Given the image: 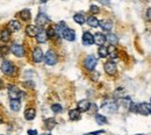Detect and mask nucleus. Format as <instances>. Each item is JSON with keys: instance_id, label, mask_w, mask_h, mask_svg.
Wrapping results in <instances>:
<instances>
[{"instance_id": "26", "label": "nucleus", "mask_w": 151, "mask_h": 135, "mask_svg": "<svg viewBox=\"0 0 151 135\" xmlns=\"http://www.w3.org/2000/svg\"><path fill=\"white\" fill-rule=\"evenodd\" d=\"M106 40H108L111 42V44L114 46V44H116L118 43V36L116 35H114V34H107V36H106Z\"/></svg>"}, {"instance_id": "14", "label": "nucleus", "mask_w": 151, "mask_h": 135, "mask_svg": "<svg viewBox=\"0 0 151 135\" xmlns=\"http://www.w3.org/2000/svg\"><path fill=\"white\" fill-rule=\"evenodd\" d=\"M39 33V28L36 27V26H34V25H29V26H27L26 28V34L28 36H30V37H33V36H36Z\"/></svg>"}, {"instance_id": "22", "label": "nucleus", "mask_w": 151, "mask_h": 135, "mask_svg": "<svg viewBox=\"0 0 151 135\" xmlns=\"http://www.w3.org/2000/svg\"><path fill=\"white\" fill-rule=\"evenodd\" d=\"M69 116L71 120H79L80 119V112L78 109H71L69 112Z\"/></svg>"}, {"instance_id": "12", "label": "nucleus", "mask_w": 151, "mask_h": 135, "mask_svg": "<svg viewBox=\"0 0 151 135\" xmlns=\"http://www.w3.org/2000/svg\"><path fill=\"white\" fill-rule=\"evenodd\" d=\"M99 26L102 28L104 30H106V32H109V30L112 29V27H113V22L111 20L104 19V20L99 21Z\"/></svg>"}, {"instance_id": "38", "label": "nucleus", "mask_w": 151, "mask_h": 135, "mask_svg": "<svg viewBox=\"0 0 151 135\" xmlns=\"http://www.w3.org/2000/svg\"><path fill=\"white\" fill-rule=\"evenodd\" d=\"M2 122H4V119H2V116L0 115V123H2Z\"/></svg>"}, {"instance_id": "11", "label": "nucleus", "mask_w": 151, "mask_h": 135, "mask_svg": "<svg viewBox=\"0 0 151 135\" xmlns=\"http://www.w3.org/2000/svg\"><path fill=\"white\" fill-rule=\"evenodd\" d=\"M91 108V102L88 100H80L78 102V109L79 112H86Z\"/></svg>"}, {"instance_id": "23", "label": "nucleus", "mask_w": 151, "mask_h": 135, "mask_svg": "<svg viewBox=\"0 0 151 135\" xmlns=\"http://www.w3.org/2000/svg\"><path fill=\"white\" fill-rule=\"evenodd\" d=\"M20 16L23 19V21H29L30 20V11L29 9H23V11H21V13H20Z\"/></svg>"}, {"instance_id": "19", "label": "nucleus", "mask_w": 151, "mask_h": 135, "mask_svg": "<svg viewBox=\"0 0 151 135\" xmlns=\"http://www.w3.org/2000/svg\"><path fill=\"white\" fill-rule=\"evenodd\" d=\"M107 53H108V55L111 56V58H113V60L118 58V50H116V48L114 47V46H112V44L107 48Z\"/></svg>"}, {"instance_id": "25", "label": "nucleus", "mask_w": 151, "mask_h": 135, "mask_svg": "<svg viewBox=\"0 0 151 135\" xmlns=\"http://www.w3.org/2000/svg\"><path fill=\"white\" fill-rule=\"evenodd\" d=\"M73 20L76 21L77 23H79V25H83V23L86 21L85 18H84V15H83V14H80V13L74 14V16H73Z\"/></svg>"}, {"instance_id": "35", "label": "nucleus", "mask_w": 151, "mask_h": 135, "mask_svg": "<svg viewBox=\"0 0 151 135\" xmlns=\"http://www.w3.org/2000/svg\"><path fill=\"white\" fill-rule=\"evenodd\" d=\"M146 18H148L149 21H151V8H149V9L146 11Z\"/></svg>"}, {"instance_id": "18", "label": "nucleus", "mask_w": 151, "mask_h": 135, "mask_svg": "<svg viewBox=\"0 0 151 135\" xmlns=\"http://www.w3.org/2000/svg\"><path fill=\"white\" fill-rule=\"evenodd\" d=\"M9 107L13 111V112H19L20 108H21V101L19 99H13V100H11L9 102Z\"/></svg>"}, {"instance_id": "3", "label": "nucleus", "mask_w": 151, "mask_h": 135, "mask_svg": "<svg viewBox=\"0 0 151 135\" xmlns=\"http://www.w3.org/2000/svg\"><path fill=\"white\" fill-rule=\"evenodd\" d=\"M102 109H105L107 112H109V113H114V112H116L118 111V102L115 100H106L104 104H102Z\"/></svg>"}, {"instance_id": "31", "label": "nucleus", "mask_w": 151, "mask_h": 135, "mask_svg": "<svg viewBox=\"0 0 151 135\" xmlns=\"http://www.w3.org/2000/svg\"><path fill=\"white\" fill-rule=\"evenodd\" d=\"M98 53H99V55H100V57H107V55H108V53H107V48L104 47V46H101V47L99 48Z\"/></svg>"}, {"instance_id": "32", "label": "nucleus", "mask_w": 151, "mask_h": 135, "mask_svg": "<svg viewBox=\"0 0 151 135\" xmlns=\"http://www.w3.org/2000/svg\"><path fill=\"white\" fill-rule=\"evenodd\" d=\"M51 109H53L55 113H59V112L62 111V106H60L59 104H53V105H51Z\"/></svg>"}, {"instance_id": "36", "label": "nucleus", "mask_w": 151, "mask_h": 135, "mask_svg": "<svg viewBox=\"0 0 151 135\" xmlns=\"http://www.w3.org/2000/svg\"><path fill=\"white\" fill-rule=\"evenodd\" d=\"M28 135H37V132L35 129H29L28 130Z\"/></svg>"}, {"instance_id": "28", "label": "nucleus", "mask_w": 151, "mask_h": 135, "mask_svg": "<svg viewBox=\"0 0 151 135\" xmlns=\"http://www.w3.org/2000/svg\"><path fill=\"white\" fill-rule=\"evenodd\" d=\"M95 121L98 122L99 125H105V123H107V119H106V116H104V115L97 114L95 115Z\"/></svg>"}, {"instance_id": "17", "label": "nucleus", "mask_w": 151, "mask_h": 135, "mask_svg": "<svg viewBox=\"0 0 151 135\" xmlns=\"http://www.w3.org/2000/svg\"><path fill=\"white\" fill-rule=\"evenodd\" d=\"M49 21V18L46 16L44 13H39V15L36 16V23L39 25V26H43L46 25V22Z\"/></svg>"}, {"instance_id": "21", "label": "nucleus", "mask_w": 151, "mask_h": 135, "mask_svg": "<svg viewBox=\"0 0 151 135\" xmlns=\"http://www.w3.org/2000/svg\"><path fill=\"white\" fill-rule=\"evenodd\" d=\"M86 22H87L88 26H91V27H98L99 26V20L95 16H88V18L86 19Z\"/></svg>"}, {"instance_id": "13", "label": "nucleus", "mask_w": 151, "mask_h": 135, "mask_svg": "<svg viewBox=\"0 0 151 135\" xmlns=\"http://www.w3.org/2000/svg\"><path fill=\"white\" fill-rule=\"evenodd\" d=\"M93 37H94V43H97L100 47L104 46V43L106 42V36L101 33H97L95 35H93Z\"/></svg>"}, {"instance_id": "27", "label": "nucleus", "mask_w": 151, "mask_h": 135, "mask_svg": "<svg viewBox=\"0 0 151 135\" xmlns=\"http://www.w3.org/2000/svg\"><path fill=\"white\" fill-rule=\"evenodd\" d=\"M118 102L122 105V106H125V107H130V105H131V101L129 98H121V99H118Z\"/></svg>"}, {"instance_id": "9", "label": "nucleus", "mask_w": 151, "mask_h": 135, "mask_svg": "<svg viewBox=\"0 0 151 135\" xmlns=\"http://www.w3.org/2000/svg\"><path fill=\"white\" fill-rule=\"evenodd\" d=\"M62 36L67 41H74L76 39V33H74V30L73 29H70V28H65L64 29V32L62 34Z\"/></svg>"}, {"instance_id": "33", "label": "nucleus", "mask_w": 151, "mask_h": 135, "mask_svg": "<svg viewBox=\"0 0 151 135\" xmlns=\"http://www.w3.org/2000/svg\"><path fill=\"white\" fill-rule=\"evenodd\" d=\"M56 34H55V29L53 27H49L48 28V30H46V36L48 37H53Z\"/></svg>"}, {"instance_id": "20", "label": "nucleus", "mask_w": 151, "mask_h": 135, "mask_svg": "<svg viewBox=\"0 0 151 135\" xmlns=\"http://www.w3.org/2000/svg\"><path fill=\"white\" fill-rule=\"evenodd\" d=\"M35 116H36V111L34 108H29L25 112V118L27 120H33Z\"/></svg>"}, {"instance_id": "24", "label": "nucleus", "mask_w": 151, "mask_h": 135, "mask_svg": "<svg viewBox=\"0 0 151 135\" xmlns=\"http://www.w3.org/2000/svg\"><path fill=\"white\" fill-rule=\"evenodd\" d=\"M9 39H11V32L8 29H4L2 33H1V41L7 42V41H9Z\"/></svg>"}, {"instance_id": "6", "label": "nucleus", "mask_w": 151, "mask_h": 135, "mask_svg": "<svg viewBox=\"0 0 151 135\" xmlns=\"http://www.w3.org/2000/svg\"><path fill=\"white\" fill-rule=\"evenodd\" d=\"M105 71H106V74H108L109 76H114V74H116V71H118L116 64L112 61L105 63Z\"/></svg>"}, {"instance_id": "16", "label": "nucleus", "mask_w": 151, "mask_h": 135, "mask_svg": "<svg viewBox=\"0 0 151 135\" xmlns=\"http://www.w3.org/2000/svg\"><path fill=\"white\" fill-rule=\"evenodd\" d=\"M48 39V36H46V32L44 29H39V33L36 35V40L39 43H44Z\"/></svg>"}, {"instance_id": "4", "label": "nucleus", "mask_w": 151, "mask_h": 135, "mask_svg": "<svg viewBox=\"0 0 151 135\" xmlns=\"http://www.w3.org/2000/svg\"><path fill=\"white\" fill-rule=\"evenodd\" d=\"M97 63H98V60H97L93 55H90V56L86 57V60L84 61V67H85L87 70L93 71L94 68H95V65H97Z\"/></svg>"}, {"instance_id": "39", "label": "nucleus", "mask_w": 151, "mask_h": 135, "mask_svg": "<svg viewBox=\"0 0 151 135\" xmlns=\"http://www.w3.org/2000/svg\"><path fill=\"white\" fill-rule=\"evenodd\" d=\"M85 135H90V134H85Z\"/></svg>"}, {"instance_id": "10", "label": "nucleus", "mask_w": 151, "mask_h": 135, "mask_svg": "<svg viewBox=\"0 0 151 135\" xmlns=\"http://www.w3.org/2000/svg\"><path fill=\"white\" fill-rule=\"evenodd\" d=\"M83 43L85 46H92L94 43V37H93V35L90 32H85L84 33V35H83Z\"/></svg>"}, {"instance_id": "2", "label": "nucleus", "mask_w": 151, "mask_h": 135, "mask_svg": "<svg viewBox=\"0 0 151 135\" xmlns=\"http://www.w3.org/2000/svg\"><path fill=\"white\" fill-rule=\"evenodd\" d=\"M8 94H9L11 100H13V99H19V98H21L25 93H23L21 90H19L16 86L9 85V86H8Z\"/></svg>"}, {"instance_id": "7", "label": "nucleus", "mask_w": 151, "mask_h": 135, "mask_svg": "<svg viewBox=\"0 0 151 135\" xmlns=\"http://www.w3.org/2000/svg\"><path fill=\"white\" fill-rule=\"evenodd\" d=\"M33 60L36 63H41V62L44 60V54H43V51H42V49L39 47H36L34 49L33 51Z\"/></svg>"}, {"instance_id": "29", "label": "nucleus", "mask_w": 151, "mask_h": 135, "mask_svg": "<svg viewBox=\"0 0 151 135\" xmlns=\"http://www.w3.org/2000/svg\"><path fill=\"white\" fill-rule=\"evenodd\" d=\"M55 126H56V121H55V119L50 118V119H46V127L48 129H53Z\"/></svg>"}, {"instance_id": "1", "label": "nucleus", "mask_w": 151, "mask_h": 135, "mask_svg": "<svg viewBox=\"0 0 151 135\" xmlns=\"http://www.w3.org/2000/svg\"><path fill=\"white\" fill-rule=\"evenodd\" d=\"M1 71L7 76H12L15 72V67L12 62L9 61H4L1 63Z\"/></svg>"}, {"instance_id": "8", "label": "nucleus", "mask_w": 151, "mask_h": 135, "mask_svg": "<svg viewBox=\"0 0 151 135\" xmlns=\"http://www.w3.org/2000/svg\"><path fill=\"white\" fill-rule=\"evenodd\" d=\"M11 51L13 53L15 56H18V57H22L23 55H25V48L22 47L21 44H13L12 48H11Z\"/></svg>"}, {"instance_id": "37", "label": "nucleus", "mask_w": 151, "mask_h": 135, "mask_svg": "<svg viewBox=\"0 0 151 135\" xmlns=\"http://www.w3.org/2000/svg\"><path fill=\"white\" fill-rule=\"evenodd\" d=\"M92 78L94 79V81H97V79L99 78V72H94V74H93V77H92Z\"/></svg>"}, {"instance_id": "15", "label": "nucleus", "mask_w": 151, "mask_h": 135, "mask_svg": "<svg viewBox=\"0 0 151 135\" xmlns=\"http://www.w3.org/2000/svg\"><path fill=\"white\" fill-rule=\"evenodd\" d=\"M8 30L9 32H18V30H20V28H21V25H20L19 22L16 20H11L9 22H8Z\"/></svg>"}, {"instance_id": "34", "label": "nucleus", "mask_w": 151, "mask_h": 135, "mask_svg": "<svg viewBox=\"0 0 151 135\" xmlns=\"http://www.w3.org/2000/svg\"><path fill=\"white\" fill-rule=\"evenodd\" d=\"M91 12H92V13H98V12H99V7L95 6V5H92V6H91Z\"/></svg>"}, {"instance_id": "40", "label": "nucleus", "mask_w": 151, "mask_h": 135, "mask_svg": "<svg viewBox=\"0 0 151 135\" xmlns=\"http://www.w3.org/2000/svg\"><path fill=\"white\" fill-rule=\"evenodd\" d=\"M150 113H151V109H150Z\"/></svg>"}, {"instance_id": "30", "label": "nucleus", "mask_w": 151, "mask_h": 135, "mask_svg": "<svg viewBox=\"0 0 151 135\" xmlns=\"http://www.w3.org/2000/svg\"><path fill=\"white\" fill-rule=\"evenodd\" d=\"M8 53H9V48L8 47H6V46L0 47V57H5Z\"/></svg>"}, {"instance_id": "5", "label": "nucleus", "mask_w": 151, "mask_h": 135, "mask_svg": "<svg viewBox=\"0 0 151 135\" xmlns=\"http://www.w3.org/2000/svg\"><path fill=\"white\" fill-rule=\"evenodd\" d=\"M44 60H46V63L48 65H53L57 62V56L53 50H48L46 56H44Z\"/></svg>"}]
</instances>
